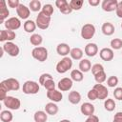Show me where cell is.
<instances>
[{"label": "cell", "mask_w": 122, "mask_h": 122, "mask_svg": "<svg viewBox=\"0 0 122 122\" xmlns=\"http://www.w3.org/2000/svg\"><path fill=\"white\" fill-rule=\"evenodd\" d=\"M20 88V84L18 80L15 78H8L6 80H3L0 84V99L3 101L7 97V92L9 91H18Z\"/></svg>", "instance_id": "1"}, {"label": "cell", "mask_w": 122, "mask_h": 122, "mask_svg": "<svg viewBox=\"0 0 122 122\" xmlns=\"http://www.w3.org/2000/svg\"><path fill=\"white\" fill-rule=\"evenodd\" d=\"M22 91L26 94H36L39 92V84L35 81H26L23 84Z\"/></svg>", "instance_id": "2"}, {"label": "cell", "mask_w": 122, "mask_h": 122, "mask_svg": "<svg viewBox=\"0 0 122 122\" xmlns=\"http://www.w3.org/2000/svg\"><path fill=\"white\" fill-rule=\"evenodd\" d=\"M31 55L34 59L38 60L39 62H44L48 58V51L44 47H36L32 50Z\"/></svg>", "instance_id": "3"}, {"label": "cell", "mask_w": 122, "mask_h": 122, "mask_svg": "<svg viewBox=\"0 0 122 122\" xmlns=\"http://www.w3.org/2000/svg\"><path fill=\"white\" fill-rule=\"evenodd\" d=\"M72 67V61L70 57H64L56 65V71L58 73H65Z\"/></svg>", "instance_id": "4"}, {"label": "cell", "mask_w": 122, "mask_h": 122, "mask_svg": "<svg viewBox=\"0 0 122 122\" xmlns=\"http://www.w3.org/2000/svg\"><path fill=\"white\" fill-rule=\"evenodd\" d=\"M36 26L41 29V30H46L49 28L50 26V23H51V17L50 16H47L46 14H44L42 11H39L38 12V15L36 17Z\"/></svg>", "instance_id": "5"}, {"label": "cell", "mask_w": 122, "mask_h": 122, "mask_svg": "<svg viewBox=\"0 0 122 122\" xmlns=\"http://www.w3.org/2000/svg\"><path fill=\"white\" fill-rule=\"evenodd\" d=\"M94 33H95V27L91 23L85 24L81 29V37L83 39L89 40L93 37Z\"/></svg>", "instance_id": "6"}, {"label": "cell", "mask_w": 122, "mask_h": 122, "mask_svg": "<svg viewBox=\"0 0 122 122\" xmlns=\"http://www.w3.org/2000/svg\"><path fill=\"white\" fill-rule=\"evenodd\" d=\"M2 48L6 53H8L10 56H12V57L17 56L19 54V51H20L19 47L12 42H6L2 46Z\"/></svg>", "instance_id": "7"}, {"label": "cell", "mask_w": 122, "mask_h": 122, "mask_svg": "<svg viewBox=\"0 0 122 122\" xmlns=\"http://www.w3.org/2000/svg\"><path fill=\"white\" fill-rule=\"evenodd\" d=\"M4 105L10 110H18L21 106V102L18 98L13 96H8L3 100Z\"/></svg>", "instance_id": "8"}, {"label": "cell", "mask_w": 122, "mask_h": 122, "mask_svg": "<svg viewBox=\"0 0 122 122\" xmlns=\"http://www.w3.org/2000/svg\"><path fill=\"white\" fill-rule=\"evenodd\" d=\"M4 25L6 27V30H15L21 27V21L17 17H10L4 22Z\"/></svg>", "instance_id": "9"}, {"label": "cell", "mask_w": 122, "mask_h": 122, "mask_svg": "<svg viewBox=\"0 0 122 122\" xmlns=\"http://www.w3.org/2000/svg\"><path fill=\"white\" fill-rule=\"evenodd\" d=\"M16 37V33L13 30H1L0 31V41L4 42H11L13 39H15Z\"/></svg>", "instance_id": "10"}, {"label": "cell", "mask_w": 122, "mask_h": 122, "mask_svg": "<svg viewBox=\"0 0 122 122\" xmlns=\"http://www.w3.org/2000/svg\"><path fill=\"white\" fill-rule=\"evenodd\" d=\"M57 87L61 92H67V91L71 89L72 80L71 78H69V77H64L61 80H59V82L57 84Z\"/></svg>", "instance_id": "11"}, {"label": "cell", "mask_w": 122, "mask_h": 122, "mask_svg": "<svg viewBox=\"0 0 122 122\" xmlns=\"http://www.w3.org/2000/svg\"><path fill=\"white\" fill-rule=\"evenodd\" d=\"M118 5V1L117 0H104L101 4V7L103 9V10L105 11H113L116 10Z\"/></svg>", "instance_id": "12"}, {"label": "cell", "mask_w": 122, "mask_h": 122, "mask_svg": "<svg viewBox=\"0 0 122 122\" xmlns=\"http://www.w3.org/2000/svg\"><path fill=\"white\" fill-rule=\"evenodd\" d=\"M55 5L59 9V10L64 14H69L72 11V10L70 7V4L66 0H56Z\"/></svg>", "instance_id": "13"}, {"label": "cell", "mask_w": 122, "mask_h": 122, "mask_svg": "<svg viewBox=\"0 0 122 122\" xmlns=\"http://www.w3.org/2000/svg\"><path fill=\"white\" fill-rule=\"evenodd\" d=\"M93 89L96 91L97 95H98V99L100 100H104L107 98L108 94H109V91L107 90V88L105 86H103L102 84H95L93 86Z\"/></svg>", "instance_id": "14"}, {"label": "cell", "mask_w": 122, "mask_h": 122, "mask_svg": "<svg viewBox=\"0 0 122 122\" xmlns=\"http://www.w3.org/2000/svg\"><path fill=\"white\" fill-rule=\"evenodd\" d=\"M16 12H17V15L19 16V18H21V19H27L30 16V10L27 6H25L23 4H20L18 6V8L16 9Z\"/></svg>", "instance_id": "15"}, {"label": "cell", "mask_w": 122, "mask_h": 122, "mask_svg": "<svg viewBox=\"0 0 122 122\" xmlns=\"http://www.w3.org/2000/svg\"><path fill=\"white\" fill-rule=\"evenodd\" d=\"M47 97L51 101L56 103V102H60L62 100L63 95H62L61 92H59L57 90H52V91H48L47 92Z\"/></svg>", "instance_id": "16"}, {"label": "cell", "mask_w": 122, "mask_h": 122, "mask_svg": "<svg viewBox=\"0 0 122 122\" xmlns=\"http://www.w3.org/2000/svg\"><path fill=\"white\" fill-rule=\"evenodd\" d=\"M99 55L102 60L104 61H111L113 59V51L110 48H103L99 51Z\"/></svg>", "instance_id": "17"}, {"label": "cell", "mask_w": 122, "mask_h": 122, "mask_svg": "<svg viewBox=\"0 0 122 122\" xmlns=\"http://www.w3.org/2000/svg\"><path fill=\"white\" fill-rule=\"evenodd\" d=\"M80 112H82V114L84 115H87V116H90V115H92L94 113V106L91 103H83L80 107Z\"/></svg>", "instance_id": "18"}, {"label": "cell", "mask_w": 122, "mask_h": 122, "mask_svg": "<svg viewBox=\"0 0 122 122\" xmlns=\"http://www.w3.org/2000/svg\"><path fill=\"white\" fill-rule=\"evenodd\" d=\"M85 53L86 55L90 56V57H93L94 55H96L97 51H98V47L95 43H88L85 46Z\"/></svg>", "instance_id": "19"}, {"label": "cell", "mask_w": 122, "mask_h": 122, "mask_svg": "<svg viewBox=\"0 0 122 122\" xmlns=\"http://www.w3.org/2000/svg\"><path fill=\"white\" fill-rule=\"evenodd\" d=\"M56 51L59 55H62V56L66 57V55H68L71 52V48L66 43H60L56 47Z\"/></svg>", "instance_id": "20"}, {"label": "cell", "mask_w": 122, "mask_h": 122, "mask_svg": "<svg viewBox=\"0 0 122 122\" xmlns=\"http://www.w3.org/2000/svg\"><path fill=\"white\" fill-rule=\"evenodd\" d=\"M9 14H10V11L6 6V1L2 0L0 2V21H1V23H3L4 20L6 18H8Z\"/></svg>", "instance_id": "21"}, {"label": "cell", "mask_w": 122, "mask_h": 122, "mask_svg": "<svg viewBox=\"0 0 122 122\" xmlns=\"http://www.w3.org/2000/svg\"><path fill=\"white\" fill-rule=\"evenodd\" d=\"M101 30H102V32H103L105 35H107V36L112 35L113 32H114V30H115L114 26H113L112 23H110V22H106V23H104V24L102 25Z\"/></svg>", "instance_id": "22"}, {"label": "cell", "mask_w": 122, "mask_h": 122, "mask_svg": "<svg viewBox=\"0 0 122 122\" xmlns=\"http://www.w3.org/2000/svg\"><path fill=\"white\" fill-rule=\"evenodd\" d=\"M68 99L71 104H78L81 101V94L76 91H71L68 95Z\"/></svg>", "instance_id": "23"}, {"label": "cell", "mask_w": 122, "mask_h": 122, "mask_svg": "<svg viewBox=\"0 0 122 122\" xmlns=\"http://www.w3.org/2000/svg\"><path fill=\"white\" fill-rule=\"evenodd\" d=\"M45 111L48 114L51 115H55L58 112V106L54 103V102H50L47 103L45 106Z\"/></svg>", "instance_id": "24"}, {"label": "cell", "mask_w": 122, "mask_h": 122, "mask_svg": "<svg viewBox=\"0 0 122 122\" xmlns=\"http://www.w3.org/2000/svg\"><path fill=\"white\" fill-rule=\"evenodd\" d=\"M79 69L82 72H88L92 69V64L89 59H81L79 62Z\"/></svg>", "instance_id": "25"}, {"label": "cell", "mask_w": 122, "mask_h": 122, "mask_svg": "<svg viewBox=\"0 0 122 122\" xmlns=\"http://www.w3.org/2000/svg\"><path fill=\"white\" fill-rule=\"evenodd\" d=\"M33 118H34L35 122H46L48 119V114H47V112H45L43 111H37V112H35Z\"/></svg>", "instance_id": "26"}, {"label": "cell", "mask_w": 122, "mask_h": 122, "mask_svg": "<svg viewBox=\"0 0 122 122\" xmlns=\"http://www.w3.org/2000/svg\"><path fill=\"white\" fill-rule=\"evenodd\" d=\"M84 78L83 76V72L80 71V70H72L71 71V79L72 81H75V82H80L82 81Z\"/></svg>", "instance_id": "27"}, {"label": "cell", "mask_w": 122, "mask_h": 122, "mask_svg": "<svg viewBox=\"0 0 122 122\" xmlns=\"http://www.w3.org/2000/svg\"><path fill=\"white\" fill-rule=\"evenodd\" d=\"M70 55L74 60H81V58L83 56V51L80 48H73L71 50Z\"/></svg>", "instance_id": "28"}, {"label": "cell", "mask_w": 122, "mask_h": 122, "mask_svg": "<svg viewBox=\"0 0 122 122\" xmlns=\"http://www.w3.org/2000/svg\"><path fill=\"white\" fill-rule=\"evenodd\" d=\"M23 27H24V30H25L26 32H30H30H33L35 30V29H36V23L33 22L32 20H27L24 23Z\"/></svg>", "instance_id": "29"}, {"label": "cell", "mask_w": 122, "mask_h": 122, "mask_svg": "<svg viewBox=\"0 0 122 122\" xmlns=\"http://www.w3.org/2000/svg\"><path fill=\"white\" fill-rule=\"evenodd\" d=\"M13 116H12V113L10 112V111H2L1 113H0V119L2 122H10L12 120Z\"/></svg>", "instance_id": "30"}, {"label": "cell", "mask_w": 122, "mask_h": 122, "mask_svg": "<svg viewBox=\"0 0 122 122\" xmlns=\"http://www.w3.org/2000/svg\"><path fill=\"white\" fill-rule=\"evenodd\" d=\"M69 4L72 10H79L83 6L84 1L83 0H71L69 2Z\"/></svg>", "instance_id": "31"}, {"label": "cell", "mask_w": 122, "mask_h": 122, "mask_svg": "<svg viewBox=\"0 0 122 122\" xmlns=\"http://www.w3.org/2000/svg\"><path fill=\"white\" fill-rule=\"evenodd\" d=\"M30 44H32L33 46H39V45H41V43L43 41V38H42V36L40 34L34 33V34H32L30 36Z\"/></svg>", "instance_id": "32"}, {"label": "cell", "mask_w": 122, "mask_h": 122, "mask_svg": "<svg viewBox=\"0 0 122 122\" xmlns=\"http://www.w3.org/2000/svg\"><path fill=\"white\" fill-rule=\"evenodd\" d=\"M104 107H105V109L108 112H112L115 109V102H114V100L111 99V98L106 99L105 102H104Z\"/></svg>", "instance_id": "33"}, {"label": "cell", "mask_w": 122, "mask_h": 122, "mask_svg": "<svg viewBox=\"0 0 122 122\" xmlns=\"http://www.w3.org/2000/svg\"><path fill=\"white\" fill-rule=\"evenodd\" d=\"M106 78H107V75H106L105 71H101L97 72L96 74H94V79L97 82V84H102L106 80Z\"/></svg>", "instance_id": "34"}, {"label": "cell", "mask_w": 122, "mask_h": 122, "mask_svg": "<svg viewBox=\"0 0 122 122\" xmlns=\"http://www.w3.org/2000/svg\"><path fill=\"white\" fill-rule=\"evenodd\" d=\"M41 8V2L39 0H31L30 2V10L32 11H39Z\"/></svg>", "instance_id": "35"}, {"label": "cell", "mask_w": 122, "mask_h": 122, "mask_svg": "<svg viewBox=\"0 0 122 122\" xmlns=\"http://www.w3.org/2000/svg\"><path fill=\"white\" fill-rule=\"evenodd\" d=\"M44 14H46L47 16H51V14L53 13V7H52V5H51V4H46V5H44L43 7H42V10H41Z\"/></svg>", "instance_id": "36"}, {"label": "cell", "mask_w": 122, "mask_h": 122, "mask_svg": "<svg viewBox=\"0 0 122 122\" xmlns=\"http://www.w3.org/2000/svg\"><path fill=\"white\" fill-rule=\"evenodd\" d=\"M111 47L113 50H119L122 48V40L119 38H114L111 41Z\"/></svg>", "instance_id": "37"}, {"label": "cell", "mask_w": 122, "mask_h": 122, "mask_svg": "<svg viewBox=\"0 0 122 122\" xmlns=\"http://www.w3.org/2000/svg\"><path fill=\"white\" fill-rule=\"evenodd\" d=\"M118 84V78L114 75L112 76H110L107 80V85L110 87V88H114L116 85Z\"/></svg>", "instance_id": "38"}, {"label": "cell", "mask_w": 122, "mask_h": 122, "mask_svg": "<svg viewBox=\"0 0 122 122\" xmlns=\"http://www.w3.org/2000/svg\"><path fill=\"white\" fill-rule=\"evenodd\" d=\"M43 86L45 87V89H46L47 91H52V90H55V83H54L53 79H49V80H47V81L44 83Z\"/></svg>", "instance_id": "39"}, {"label": "cell", "mask_w": 122, "mask_h": 122, "mask_svg": "<svg viewBox=\"0 0 122 122\" xmlns=\"http://www.w3.org/2000/svg\"><path fill=\"white\" fill-rule=\"evenodd\" d=\"M87 96H88V98H89L90 100H92V101L98 99V95H97V92H96V91H95L93 88L88 92V94H87Z\"/></svg>", "instance_id": "40"}, {"label": "cell", "mask_w": 122, "mask_h": 122, "mask_svg": "<svg viewBox=\"0 0 122 122\" xmlns=\"http://www.w3.org/2000/svg\"><path fill=\"white\" fill-rule=\"evenodd\" d=\"M92 74L94 75V74H96L97 72H99V71H104V67L101 65V64H94L93 66H92Z\"/></svg>", "instance_id": "41"}, {"label": "cell", "mask_w": 122, "mask_h": 122, "mask_svg": "<svg viewBox=\"0 0 122 122\" xmlns=\"http://www.w3.org/2000/svg\"><path fill=\"white\" fill-rule=\"evenodd\" d=\"M49 79H52V76H51L50 73H43V74H41L40 77H39V83H40L41 85H44V83H45L47 80H49Z\"/></svg>", "instance_id": "42"}, {"label": "cell", "mask_w": 122, "mask_h": 122, "mask_svg": "<svg viewBox=\"0 0 122 122\" xmlns=\"http://www.w3.org/2000/svg\"><path fill=\"white\" fill-rule=\"evenodd\" d=\"M113 96H114V98L117 99V100H122V88L118 87V88L114 89Z\"/></svg>", "instance_id": "43"}, {"label": "cell", "mask_w": 122, "mask_h": 122, "mask_svg": "<svg viewBox=\"0 0 122 122\" xmlns=\"http://www.w3.org/2000/svg\"><path fill=\"white\" fill-rule=\"evenodd\" d=\"M8 5L10 8H12V9H17L18 6L20 5V2L19 0H8Z\"/></svg>", "instance_id": "44"}, {"label": "cell", "mask_w": 122, "mask_h": 122, "mask_svg": "<svg viewBox=\"0 0 122 122\" xmlns=\"http://www.w3.org/2000/svg\"><path fill=\"white\" fill-rule=\"evenodd\" d=\"M115 12H116V15H117L119 18H122V1H121V2H118L117 8H116V10H115Z\"/></svg>", "instance_id": "45"}, {"label": "cell", "mask_w": 122, "mask_h": 122, "mask_svg": "<svg viewBox=\"0 0 122 122\" xmlns=\"http://www.w3.org/2000/svg\"><path fill=\"white\" fill-rule=\"evenodd\" d=\"M112 122H122V112H118L114 114Z\"/></svg>", "instance_id": "46"}, {"label": "cell", "mask_w": 122, "mask_h": 122, "mask_svg": "<svg viewBox=\"0 0 122 122\" xmlns=\"http://www.w3.org/2000/svg\"><path fill=\"white\" fill-rule=\"evenodd\" d=\"M85 122H99V118H98L96 115L92 114V115L88 116V118L86 119Z\"/></svg>", "instance_id": "47"}, {"label": "cell", "mask_w": 122, "mask_h": 122, "mask_svg": "<svg viewBox=\"0 0 122 122\" xmlns=\"http://www.w3.org/2000/svg\"><path fill=\"white\" fill-rule=\"evenodd\" d=\"M99 3H100L99 0H89V4H90L91 6H93V7L99 5Z\"/></svg>", "instance_id": "48"}, {"label": "cell", "mask_w": 122, "mask_h": 122, "mask_svg": "<svg viewBox=\"0 0 122 122\" xmlns=\"http://www.w3.org/2000/svg\"><path fill=\"white\" fill-rule=\"evenodd\" d=\"M59 122H71L70 120H68V119H63V120H60Z\"/></svg>", "instance_id": "49"}, {"label": "cell", "mask_w": 122, "mask_h": 122, "mask_svg": "<svg viewBox=\"0 0 122 122\" xmlns=\"http://www.w3.org/2000/svg\"><path fill=\"white\" fill-rule=\"evenodd\" d=\"M121 28H122V24H121Z\"/></svg>", "instance_id": "50"}]
</instances>
